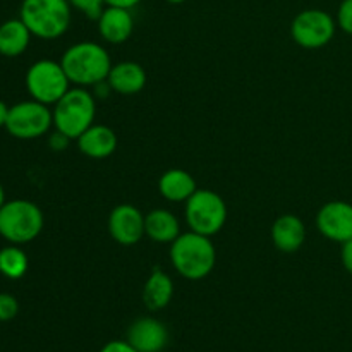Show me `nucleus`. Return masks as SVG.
<instances>
[{"mask_svg":"<svg viewBox=\"0 0 352 352\" xmlns=\"http://www.w3.org/2000/svg\"><path fill=\"white\" fill-rule=\"evenodd\" d=\"M9 109L10 107L7 105L6 102H2V100H0V127H6L7 117H9Z\"/></svg>","mask_w":352,"mask_h":352,"instance_id":"29","label":"nucleus"},{"mask_svg":"<svg viewBox=\"0 0 352 352\" xmlns=\"http://www.w3.org/2000/svg\"><path fill=\"white\" fill-rule=\"evenodd\" d=\"M165 2H168V3H174V6H179V3H184L186 0H165Z\"/></svg>","mask_w":352,"mask_h":352,"instance_id":"31","label":"nucleus"},{"mask_svg":"<svg viewBox=\"0 0 352 352\" xmlns=\"http://www.w3.org/2000/svg\"><path fill=\"white\" fill-rule=\"evenodd\" d=\"M67 74L60 62L41 58L36 60L26 72V88L31 98L45 105H55L69 91Z\"/></svg>","mask_w":352,"mask_h":352,"instance_id":"7","label":"nucleus"},{"mask_svg":"<svg viewBox=\"0 0 352 352\" xmlns=\"http://www.w3.org/2000/svg\"><path fill=\"white\" fill-rule=\"evenodd\" d=\"M31 31L17 17L0 24V55L3 57H19L26 52L31 41Z\"/></svg>","mask_w":352,"mask_h":352,"instance_id":"20","label":"nucleus"},{"mask_svg":"<svg viewBox=\"0 0 352 352\" xmlns=\"http://www.w3.org/2000/svg\"><path fill=\"white\" fill-rule=\"evenodd\" d=\"M174 298V282L160 268H155L143 287V302L150 311L167 308Z\"/></svg>","mask_w":352,"mask_h":352,"instance_id":"19","label":"nucleus"},{"mask_svg":"<svg viewBox=\"0 0 352 352\" xmlns=\"http://www.w3.org/2000/svg\"><path fill=\"white\" fill-rule=\"evenodd\" d=\"M54 127L55 131L67 136L69 140H78L88 127L95 124L96 96L86 88H71L54 105Z\"/></svg>","mask_w":352,"mask_h":352,"instance_id":"4","label":"nucleus"},{"mask_svg":"<svg viewBox=\"0 0 352 352\" xmlns=\"http://www.w3.org/2000/svg\"><path fill=\"white\" fill-rule=\"evenodd\" d=\"M107 82L112 91L119 93V95H138L146 86V71L143 69V65L134 60L119 62V64L112 65Z\"/></svg>","mask_w":352,"mask_h":352,"instance_id":"15","label":"nucleus"},{"mask_svg":"<svg viewBox=\"0 0 352 352\" xmlns=\"http://www.w3.org/2000/svg\"><path fill=\"white\" fill-rule=\"evenodd\" d=\"M19 19L41 40H57L67 33L72 7L67 0H23Z\"/></svg>","mask_w":352,"mask_h":352,"instance_id":"3","label":"nucleus"},{"mask_svg":"<svg viewBox=\"0 0 352 352\" xmlns=\"http://www.w3.org/2000/svg\"><path fill=\"white\" fill-rule=\"evenodd\" d=\"M181 234L179 219L170 210L157 208L144 215V236L153 243L172 244Z\"/></svg>","mask_w":352,"mask_h":352,"instance_id":"18","label":"nucleus"},{"mask_svg":"<svg viewBox=\"0 0 352 352\" xmlns=\"http://www.w3.org/2000/svg\"><path fill=\"white\" fill-rule=\"evenodd\" d=\"M19 313V302L12 294L0 292V322H10Z\"/></svg>","mask_w":352,"mask_h":352,"instance_id":"23","label":"nucleus"},{"mask_svg":"<svg viewBox=\"0 0 352 352\" xmlns=\"http://www.w3.org/2000/svg\"><path fill=\"white\" fill-rule=\"evenodd\" d=\"M340 261H342V267L346 268V272L352 275V239L346 241L340 248Z\"/></svg>","mask_w":352,"mask_h":352,"instance_id":"26","label":"nucleus"},{"mask_svg":"<svg viewBox=\"0 0 352 352\" xmlns=\"http://www.w3.org/2000/svg\"><path fill=\"white\" fill-rule=\"evenodd\" d=\"M76 141H78L79 151L93 160L112 157L119 144L116 131L103 124H93Z\"/></svg>","mask_w":352,"mask_h":352,"instance_id":"14","label":"nucleus"},{"mask_svg":"<svg viewBox=\"0 0 352 352\" xmlns=\"http://www.w3.org/2000/svg\"><path fill=\"white\" fill-rule=\"evenodd\" d=\"M336 17L322 9L301 10L291 24L292 40L308 50H316L329 45L336 36Z\"/></svg>","mask_w":352,"mask_h":352,"instance_id":"9","label":"nucleus"},{"mask_svg":"<svg viewBox=\"0 0 352 352\" xmlns=\"http://www.w3.org/2000/svg\"><path fill=\"white\" fill-rule=\"evenodd\" d=\"M71 3L72 9L79 10L81 14H85L88 19L96 21L100 17V14L103 12V9L107 7L105 0H67Z\"/></svg>","mask_w":352,"mask_h":352,"instance_id":"22","label":"nucleus"},{"mask_svg":"<svg viewBox=\"0 0 352 352\" xmlns=\"http://www.w3.org/2000/svg\"><path fill=\"white\" fill-rule=\"evenodd\" d=\"M45 217L40 206L28 199L6 201L0 208V236L10 244H26L43 230Z\"/></svg>","mask_w":352,"mask_h":352,"instance_id":"5","label":"nucleus"},{"mask_svg":"<svg viewBox=\"0 0 352 352\" xmlns=\"http://www.w3.org/2000/svg\"><path fill=\"white\" fill-rule=\"evenodd\" d=\"M69 81L76 86H96L107 81L112 58L105 47L95 41H79L69 47L60 58Z\"/></svg>","mask_w":352,"mask_h":352,"instance_id":"2","label":"nucleus"},{"mask_svg":"<svg viewBox=\"0 0 352 352\" xmlns=\"http://www.w3.org/2000/svg\"><path fill=\"white\" fill-rule=\"evenodd\" d=\"M272 241L282 253H296L306 241L305 222L292 213L280 215L272 226Z\"/></svg>","mask_w":352,"mask_h":352,"instance_id":"16","label":"nucleus"},{"mask_svg":"<svg viewBox=\"0 0 352 352\" xmlns=\"http://www.w3.org/2000/svg\"><path fill=\"white\" fill-rule=\"evenodd\" d=\"M186 223L192 232L213 237L227 222V205L219 192L212 189H198L186 201Z\"/></svg>","mask_w":352,"mask_h":352,"instance_id":"6","label":"nucleus"},{"mask_svg":"<svg viewBox=\"0 0 352 352\" xmlns=\"http://www.w3.org/2000/svg\"><path fill=\"white\" fill-rule=\"evenodd\" d=\"M69 141H71V140H69L67 136H64V134H62V133L55 131V133L50 136V140H48V143H50L52 150L62 151V150H65V148H67Z\"/></svg>","mask_w":352,"mask_h":352,"instance_id":"27","label":"nucleus"},{"mask_svg":"<svg viewBox=\"0 0 352 352\" xmlns=\"http://www.w3.org/2000/svg\"><path fill=\"white\" fill-rule=\"evenodd\" d=\"M168 256L174 270L188 280H203L217 265V250L212 237L192 230L181 234L170 244Z\"/></svg>","mask_w":352,"mask_h":352,"instance_id":"1","label":"nucleus"},{"mask_svg":"<svg viewBox=\"0 0 352 352\" xmlns=\"http://www.w3.org/2000/svg\"><path fill=\"white\" fill-rule=\"evenodd\" d=\"M126 340L138 352H162L168 342L167 327L160 320L143 316L131 323Z\"/></svg>","mask_w":352,"mask_h":352,"instance_id":"12","label":"nucleus"},{"mask_svg":"<svg viewBox=\"0 0 352 352\" xmlns=\"http://www.w3.org/2000/svg\"><path fill=\"white\" fill-rule=\"evenodd\" d=\"M54 126V112L50 107L36 100L19 102L9 109L6 129L17 140H36L47 134Z\"/></svg>","mask_w":352,"mask_h":352,"instance_id":"8","label":"nucleus"},{"mask_svg":"<svg viewBox=\"0 0 352 352\" xmlns=\"http://www.w3.org/2000/svg\"><path fill=\"white\" fill-rule=\"evenodd\" d=\"M100 352H138L127 340H110L100 349Z\"/></svg>","mask_w":352,"mask_h":352,"instance_id":"25","label":"nucleus"},{"mask_svg":"<svg viewBox=\"0 0 352 352\" xmlns=\"http://www.w3.org/2000/svg\"><path fill=\"white\" fill-rule=\"evenodd\" d=\"M109 232L120 246H134L144 237V215L131 203L117 205L109 215Z\"/></svg>","mask_w":352,"mask_h":352,"instance_id":"11","label":"nucleus"},{"mask_svg":"<svg viewBox=\"0 0 352 352\" xmlns=\"http://www.w3.org/2000/svg\"><path fill=\"white\" fill-rule=\"evenodd\" d=\"M337 28L344 31L346 34L352 36V0H342L337 9Z\"/></svg>","mask_w":352,"mask_h":352,"instance_id":"24","label":"nucleus"},{"mask_svg":"<svg viewBox=\"0 0 352 352\" xmlns=\"http://www.w3.org/2000/svg\"><path fill=\"white\" fill-rule=\"evenodd\" d=\"M316 227L333 243L344 244L352 239V205L342 199L325 203L316 215Z\"/></svg>","mask_w":352,"mask_h":352,"instance_id":"10","label":"nucleus"},{"mask_svg":"<svg viewBox=\"0 0 352 352\" xmlns=\"http://www.w3.org/2000/svg\"><path fill=\"white\" fill-rule=\"evenodd\" d=\"M30 261L26 253L17 244L6 246L0 250V274L10 280H17L26 275Z\"/></svg>","mask_w":352,"mask_h":352,"instance_id":"21","label":"nucleus"},{"mask_svg":"<svg viewBox=\"0 0 352 352\" xmlns=\"http://www.w3.org/2000/svg\"><path fill=\"white\" fill-rule=\"evenodd\" d=\"M107 6H112V7H122V9H129L133 10L134 7L140 6L143 0H105Z\"/></svg>","mask_w":352,"mask_h":352,"instance_id":"28","label":"nucleus"},{"mask_svg":"<svg viewBox=\"0 0 352 352\" xmlns=\"http://www.w3.org/2000/svg\"><path fill=\"white\" fill-rule=\"evenodd\" d=\"M3 203H6V191H3L2 184H0V208L3 206Z\"/></svg>","mask_w":352,"mask_h":352,"instance_id":"30","label":"nucleus"},{"mask_svg":"<svg viewBox=\"0 0 352 352\" xmlns=\"http://www.w3.org/2000/svg\"><path fill=\"white\" fill-rule=\"evenodd\" d=\"M198 191L195 177L184 168H170L158 179V192L170 203H186Z\"/></svg>","mask_w":352,"mask_h":352,"instance_id":"17","label":"nucleus"},{"mask_svg":"<svg viewBox=\"0 0 352 352\" xmlns=\"http://www.w3.org/2000/svg\"><path fill=\"white\" fill-rule=\"evenodd\" d=\"M96 24L100 36L110 45H120L133 36L134 17L129 9L107 6L96 19Z\"/></svg>","mask_w":352,"mask_h":352,"instance_id":"13","label":"nucleus"}]
</instances>
